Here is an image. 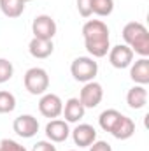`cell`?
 <instances>
[{
	"mask_svg": "<svg viewBox=\"0 0 149 151\" xmlns=\"http://www.w3.org/2000/svg\"><path fill=\"white\" fill-rule=\"evenodd\" d=\"M82 37L86 51L91 58H104L111 49L109 27L102 19H88L82 25Z\"/></svg>",
	"mask_w": 149,
	"mask_h": 151,
	"instance_id": "6da1fadb",
	"label": "cell"
},
{
	"mask_svg": "<svg viewBox=\"0 0 149 151\" xmlns=\"http://www.w3.org/2000/svg\"><path fill=\"white\" fill-rule=\"evenodd\" d=\"M123 39L125 44L142 58L149 56V32L139 21H130L123 27Z\"/></svg>",
	"mask_w": 149,
	"mask_h": 151,
	"instance_id": "7a4b0ae2",
	"label": "cell"
},
{
	"mask_svg": "<svg viewBox=\"0 0 149 151\" xmlns=\"http://www.w3.org/2000/svg\"><path fill=\"white\" fill-rule=\"evenodd\" d=\"M23 84L30 95H44L49 88V74L42 67H32L25 72Z\"/></svg>",
	"mask_w": 149,
	"mask_h": 151,
	"instance_id": "3957f363",
	"label": "cell"
},
{
	"mask_svg": "<svg viewBox=\"0 0 149 151\" xmlns=\"http://www.w3.org/2000/svg\"><path fill=\"white\" fill-rule=\"evenodd\" d=\"M70 74L79 83L95 81V76L98 74V63L91 56H77L70 65Z\"/></svg>",
	"mask_w": 149,
	"mask_h": 151,
	"instance_id": "277c9868",
	"label": "cell"
},
{
	"mask_svg": "<svg viewBox=\"0 0 149 151\" xmlns=\"http://www.w3.org/2000/svg\"><path fill=\"white\" fill-rule=\"evenodd\" d=\"M56 30H58L56 21L49 14H39L32 21V32H34V37L37 39L53 40V37L56 35Z\"/></svg>",
	"mask_w": 149,
	"mask_h": 151,
	"instance_id": "5b68a950",
	"label": "cell"
},
{
	"mask_svg": "<svg viewBox=\"0 0 149 151\" xmlns=\"http://www.w3.org/2000/svg\"><path fill=\"white\" fill-rule=\"evenodd\" d=\"M102 99H104V88L100 83H97V81L84 83V86L79 93V100L86 109H95L102 102Z\"/></svg>",
	"mask_w": 149,
	"mask_h": 151,
	"instance_id": "8992f818",
	"label": "cell"
},
{
	"mask_svg": "<svg viewBox=\"0 0 149 151\" xmlns=\"http://www.w3.org/2000/svg\"><path fill=\"white\" fill-rule=\"evenodd\" d=\"M39 111L44 118L56 119L58 116H62L63 102L56 93H44L40 97V100H39Z\"/></svg>",
	"mask_w": 149,
	"mask_h": 151,
	"instance_id": "52a82bcc",
	"label": "cell"
},
{
	"mask_svg": "<svg viewBox=\"0 0 149 151\" xmlns=\"http://www.w3.org/2000/svg\"><path fill=\"white\" fill-rule=\"evenodd\" d=\"M12 130L23 139H32L39 132V121L37 118L32 116V114H21V116H18L14 119Z\"/></svg>",
	"mask_w": 149,
	"mask_h": 151,
	"instance_id": "ba28073f",
	"label": "cell"
},
{
	"mask_svg": "<svg viewBox=\"0 0 149 151\" xmlns=\"http://www.w3.org/2000/svg\"><path fill=\"white\" fill-rule=\"evenodd\" d=\"M133 55L126 44H117L109 49V62L114 69H126L133 63Z\"/></svg>",
	"mask_w": 149,
	"mask_h": 151,
	"instance_id": "9c48e42d",
	"label": "cell"
},
{
	"mask_svg": "<svg viewBox=\"0 0 149 151\" xmlns=\"http://www.w3.org/2000/svg\"><path fill=\"white\" fill-rule=\"evenodd\" d=\"M69 135H70V128L65 119H51L46 125V137L51 142H65Z\"/></svg>",
	"mask_w": 149,
	"mask_h": 151,
	"instance_id": "30bf717a",
	"label": "cell"
},
{
	"mask_svg": "<svg viewBox=\"0 0 149 151\" xmlns=\"http://www.w3.org/2000/svg\"><path fill=\"white\" fill-rule=\"evenodd\" d=\"M70 134H72L74 144L79 146V148H90V146L97 141V130H95V127H91V125H88V123L77 125Z\"/></svg>",
	"mask_w": 149,
	"mask_h": 151,
	"instance_id": "8fae6325",
	"label": "cell"
},
{
	"mask_svg": "<svg viewBox=\"0 0 149 151\" xmlns=\"http://www.w3.org/2000/svg\"><path fill=\"white\" fill-rule=\"evenodd\" d=\"M130 77L135 84H149V58H139L135 63L130 65Z\"/></svg>",
	"mask_w": 149,
	"mask_h": 151,
	"instance_id": "7c38bea8",
	"label": "cell"
},
{
	"mask_svg": "<svg viewBox=\"0 0 149 151\" xmlns=\"http://www.w3.org/2000/svg\"><path fill=\"white\" fill-rule=\"evenodd\" d=\"M84 113H86V107L81 104V100L79 99H69L67 102H65V106H63V111L62 114L65 116V121L67 123H77V121H81L82 118H84Z\"/></svg>",
	"mask_w": 149,
	"mask_h": 151,
	"instance_id": "4fadbf2b",
	"label": "cell"
},
{
	"mask_svg": "<svg viewBox=\"0 0 149 151\" xmlns=\"http://www.w3.org/2000/svg\"><path fill=\"white\" fill-rule=\"evenodd\" d=\"M28 51H30V55L34 58L44 60V58H47V56L53 55L54 46H53V40H44V39L34 37L30 40V44H28Z\"/></svg>",
	"mask_w": 149,
	"mask_h": 151,
	"instance_id": "5bb4252c",
	"label": "cell"
},
{
	"mask_svg": "<svg viewBox=\"0 0 149 151\" xmlns=\"http://www.w3.org/2000/svg\"><path fill=\"white\" fill-rule=\"evenodd\" d=\"M126 104L130 109H142L148 104V90L142 84H135L126 93Z\"/></svg>",
	"mask_w": 149,
	"mask_h": 151,
	"instance_id": "9a60e30c",
	"label": "cell"
},
{
	"mask_svg": "<svg viewBox=\"0 0 149 151\" xmlns=\"http://www.w3.org/2000/svg\"><path fill=\"white\" fill-rule=\"evenodd\" d=\"M111 134L116 139H119V141L130 139V137L135 134V123H133V119L128 118V116H125V114H121V118H119L117 123L114 125V128H112Z\"/></svg>",
	"mask_w": 149,
	"mask_h": 151,
	"instance_id": "2e32d148",
	"label": "cell"
},
{
	"mask_svg": "<svg viewBox=\"0 0 149 151\" xmlns=\"http://www.w3.org/2000/svg\"><path fill=\"white\" fill-rule=\"evenodd\" d=\"M0 11L4 12L5 18L16 19L23 14L25 11V2L23 0H0Z\"/></svg>",
	"mask_w": 149,
	"mask_h": 151,
	"instance_id": "e0dca14e",
	"label": "cell"
},
{
	"mask_svg": "<svg viewBox=\"0 0 149 151\" xmlns=\"http://www.w3.org/2000/svg\"><path fill=\"white\" fill-rule=\"evenodd\" d=\"M119 118H121V113L119 111H116V109H105L104 113L98 116V125H100V128L104 132H109L111 134L114 125L117 123Z\"/></svg>",
	"mask_w": 149,
	"mask_h": 151,
	"instance_id": "ac0fdd59",
	"label": "cell"
},
{
	"mask_svg": "<svg viewBox=\"0 0 149 151\" xmlns=\"http://www.w3.org/2000/svg\"><path fill=\"white\" fill-rule=\"evenodd\" d=\"M112 11H114V0H93L91 2V12L100 18L111 16Z\"/></svg>",
	"mask_w": 149,
	"mask_h": 151,
	"instance_id": "d6986e66",
	"label": "cell"
},
{
	"mask_svg": "<svg viewBox=\"0 0 149 151\" xmlns=\"http://www.w3.org/2000/svg\"><path fill=\"white\" fill-rule=\"evenodd\" d=\"M16 109V97L11 91L2 90L0 91V114L12 113Z\"/></svg>",
	"mask_w": 149,
	"mask_h": 151,
	"instance_id": "ffe728a7",
	"label": "cell"
},
{
	"mask_svg": "<svg viewBox=\"0 0 149 151\" xmlns=\"http://www.w3.org/2000/svg\"><path fill=\"white\" fill-rule=\"evenodd\" d=\"M12 74H14L12 63H11L9 60H5V58H0V84L7 83V81L12 77Z\"/></svg>",
	"mask_w": 149,
	"mask_h": 151,
	"instance_id": "44dd1931",
	"label": "cell"
},
{
	"mask_svg": "<svg viewBox=\"0 0 149 151\" xmlns=\"http://www.w3.org/2000/svg\"><path fill=\"white\" fill-rule=\"evenodd\" d=\"M0 151H27V148L21 146L19 142L12 141V139H2L0 141Z\"/></svg>",
	"mask_w": 149,
	"mask_h": 151,
	"instance_id": "7402d4cb",
	"label": "cell"
},
{
	"mask_svg": "<svg viewBox=\"0 0 149 151\" xmlns=\"http://www.w3.org/2000/svg\"><path fill=\"white\" fill-rule=\"evenodd\" d=\"M91 2L93 0H75L77 4V11L82 18H90L93 12H91Z\"/></svg>",
	"mask_w": 149,
	"mask_h": 151,
	"instance_id": "603a6c76",
	"label": "cell"
},
{
	"mask_svg": "<svg viewBox=\"0 0 149 151\" xmlns=\"http://www.w3.org/2000/svg\"><path fill=\"white\" fill-rule=\"evenodd\" d=\"M32 151H56V146L51 141H39L34 144Z\"/></svg>",
	"mask_w": 149,
	"mask_h": 151,
	"instance_id": "cb8c5ba5",
	"label": "cell"
},
{
	"mask_svg": "<svg viewBox=\"0 0 149 151\" xmlns=\"http://www.w3.org/2000/svg\"><path fill=\"white\" fill-rule=\"evenodd\" d=\"M90 151H112V148H111V144L105 142V141H95L90 146Z\"/></svg>",
	"mask_w": 149,
	"mask_h": 151,
	"instance_id": "d4e9b609",
	"label": "cell"
},
{
	"mask_svg": "<svg viewBox=\"0 0 149 151\" xmlns=\"http://www.w3.org/2000/svg\"><path fill=\"white\" fill-rule=\"evenodd\" d=\"M23 2H25V4H27V2H32V0H23Z\"/></svg>",
	"mask_w": 149,
	"mask_h": 151,
	"instance_id": "484cf974",
	"label": "cell"
},
{
	"mask_svg": "<svg viewBox=\"0 0 149 151\" xmlns=\"http://www.w3.org/2000/svg\"><path fill=\"white\" fill-rule=\"evenodd\" d=\"M70 151H75V150H70Z\"/></svg>",
	"mask_w": 149,
	"mask_h": 151,
	"instance_id": "4316f807",
	"label": "cell"
}]
</instances>
